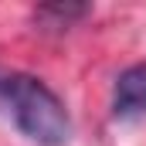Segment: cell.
<instances>
[{
	"mask_svg": "<svg viewBox=\"0 0 146 146\" xmlns=\"http://www.w3.org/2000/svg\"><path fill=\"white\" fill-rule=\"evenodd\" d=\"M0 115L37 146H65L72 139V115L65 102L34 75H0Z\"/></svg>",
	"mask_w": 146,
	"mask_h": 146,
	"instance_id": "6da1fadb",
	"label": "cell"
},
{
	"mask_svg": "<svg viewBox=\"0 0 146 146\" xmlns=\"http://www.w3.org/2000/svg\"><path fill=\"white\" fill-rule=\"evenodd\" d=\"M112 115L115 119H136L146 115V65H133L115 78L112 88Z\"/></svg>",
	"mask_w": 146,
	"mask_h": 146,
	"instance_id": "7a4b0ae2",
	"label": "cell"
},
{
	"mask_svg": "<svg viewBox=\"0 0 146 146\" xmlns=\"http://www.w3.org/2000/svg\"><path fill=\"white\" fill-rule=\"evenodd\" d=\"M88 7H78V3H48L34 14L37 24H44L48 31H61V27H72V21L85 17Z\"/></svg>",
	"mask_w": 146,
	"mask_h": 146,
	"instance_id": "3957f363",
	"label": "cell"
}]
</instances>
